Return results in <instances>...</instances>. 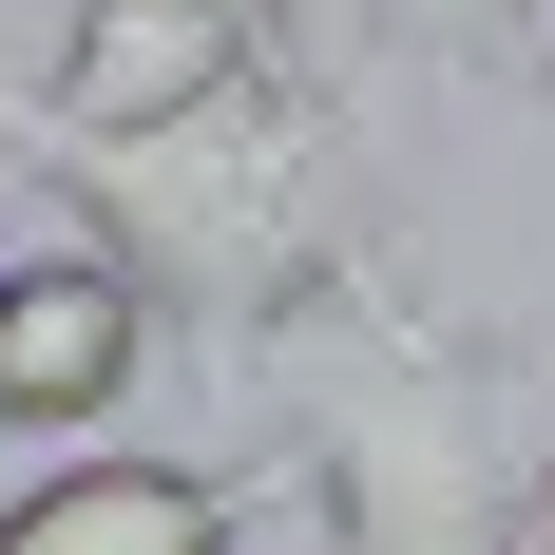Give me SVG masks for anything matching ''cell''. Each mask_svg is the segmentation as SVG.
Wrapping results in <instances>:
<instances>
[{"label":"cell","mask_w":555,"mask_h":555,"mask_svg":"<svg viewBox=\"0 0 555 555\" xmlns=\"http://www.w3.org/2000/svg\"><path fill=\"white\" fill-rule=\"evenodd\" d=\"M154 345H172V326H154V287L115 269L96 230H57V249H0V422H20V441H77V422H115Z\"/></svg>","instance_id":"3"},{"label":"cell","mask_w":555,"mask_h":555,"mask_svg":"<svg viewBox=\"0 0 555 555\" xmlns=\"http://www.w3.org/2000/svg\"><path fill=\"white\" fill-rule=\"evenodd\" d=\"M326 20L384 57H441V77H537V39H555V0H326Z\"/></svg>","instance_id":"6"},{"label":"cell","mask_w":555,"mask_h":555,"mask_svg":"<svg viewBox=\"0 0 555 555\" xmlns=\"http://www.w3.org/2000/svg\"><path fill=\"white\" fill-rule=\"evenodd\" d=\"M230 384L287 422L269 499H307L326 555H537L555 517V307L441 326L384 269H345L230 345Z\"/></svg>","instance_id":"1"},{"label":"cell","mask_w":555,"mask_h":555,"mask_svg":"<svg viewBox=\"0 0 555 555\" xmlns=\"http://www.w3.org/2000/svg\"><path fill=\"white\" fill-rule=\"evenodd\" d=\"M269 20H287V0H269Z\"/></svg>","instance_id":"9"},{"label":"cell","mask_w":555,"mask_h":555,"mask_svg":"<svg viewBox=\"0 0 555 555\" xmlns=\"http://www.w3.org/2000/svg\"><path fill=\"white\" fill-rule=\"evenodd\" d=\"M537 555H555V517H537Z\"/></svg>","instance_id":"8"},{"label":"cell","mask_w":555,"mask_h":555,"mask_svg":"<svg viewBox=\"0 0 555 555\" xmlns=\"http://www.w3.org/2000/svg\"><path fill=\"white\" fill-rule=\"evenodd\" d=\"M269 479L230 460H39L0 499V555H249Z\"/></svg>","instance_id":"5"},{"label":"cell","mask_w":555,"mask_h":555,"mask_svg":"<svg viewBox=\"0 0 555 555\" xmlns=\"http://www.w3.org/2000/svg\"><path fill=\"white\" fill-rule=\"evenodd\" d=\"M269 39V0H77V39H57V77H0V115H39V134H154V115L230 96Z\"/></svg>","instance_id":"4"},{"label":"cell","mask_w":555,"mask_h":555,"mask_svg":"<svg viewBox=\"0 0 555 555\" xmlns=\"http://www.w3.org/2000/svg\"><path fill=\"white\" fill-rule=\"evenodd\" d=\"M0 134L39 154V192L96 230L115 269L154 287V326H192L211 364L249 326H287L307 287L384 269L364 115H345V77H307V57H249L230 96L154 115V134H39V115H0Z\"/></svg>","instance_id":"2"},{"label":"cell","mask_w":555,"mask_h":555,"mask_svg":"<svg viewBox=\"0 0 555 555\" xmlns=\"http://www.w3.org/2000/svg\"><path fill=\"white\" fill-rule=\"evenodd\" d=\"M537 96H555V39H537Z\"/></svg>","instance_id":"7"}]
</instances>
